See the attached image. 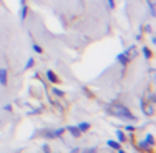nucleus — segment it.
Masks as SVG:
<instances>
[{"label": "nucleus", "instance_id": "nucleus-1", "mask_svg": "<svg viewBox=\"0 0 156 153\" xmlns=\"http://www.w3.org/2000/svg\"><path fill=\"white\" fill-rule=\"evenodd\" d=\"M111 113H115L116 116H121V118H128V120H134V115L128 110V106H123L120 105V103H116V105H113L111 108Z\"/></svg>", "mask_w": 156, "mask_h": 153}, {"label": "nucleus", "instance_id": "nucleus-2", "mask_svg": "<svg viewBox=\"0 0 156 153\" xmlns=\"http://www.w3.org/2000/svg\"><path fill=\"white\" fill-rule=\"evenodd\" d=\"M116 60H118V63H121L123 67H126V65H128V60H130V57H128V52H125V53H120V55L116 57Z\"/></svg>", "mask_w": 156, "mask_h": 153}, {"label": "nucleus", "instance_id": "nucleus-3", "mask_svg": "<svg viewBox=\"0 0 156 153\" xmlns=\"http://www.w3.org/2000/svg\"><path fill=\"white\" fill-rule=\"evenodd\" d=\"M8 83V75H7V68H0V85H5Z\"/></svg>", "mask_w": 156, "mask_h": 153}, {"label": "nucleus", "instance_id": "nucleus-4", "mask_svg": "<svg viewBox=\"0 0 156 153\" xmlns=\"http://www.w3.org/2000/svg\"><path fill=\"white\" fill-rule=\"evenodd\" d=\"M47 78H48V82H52V83H58V77H56V73L53 72V70H47Z\"/></svg>", "mask_w": 156, "mask_h": 153}, {"label": "nucleus", "instance_id": "nucleus-5", "mask_svg": "<svg viewBox=\"0 0 156 153\" xmlns=\"http://www.w3.org/2000/svg\"><path fill=\"white\" fill-rule=\"evenodd\" d=\"M141 108L144 110V113H146V115H153V105H146L144 100H141Z\"/></svg>", "mask_w": 156, "mask_h": 153}, {"label": "nucleus", "instance_id": "nucleus-6", "mask_svg": "<svg viewBox=\"0 0 156 153\" xmlns=\"http://www.w3.org/2000/svg\"><path fill=\"white\" fill-rule=\"evenodd\" d=\"M106 145H108L110 148H113V150H120V148H121L120 141H115V140H108V141H106Z\"/></svg>", "mask_w": 156, "mask_h": 153}, {"label": "nucleus", "instance_id": "nucleus-7", "mask_svg": "<svg viewBox=\"0 0 156 153\" xmlns=\"http://www.w3.org/2000/svg\"><path fill=\"white\" fill-rule=\"evenodd\" d=\"M66 130H68L73 137H80V135H81V131L78 130V127H66Z\"/></svg>", "mask_w": 156, "mask_h": 153}, {"label": "nucleus", "instance_id": "nucleus-8", "mask_svg": "<svg viewBox=\"0 0 156 153\" xmlns=\"http://www.w3.org/2000/svg\"><path fill=\"white\" fill-rule=\"evenodd\" d=\"M78 130H80L81 131V133H83V131H88V130H90V123H80V125H78Z\"/></svg>", "mask_w": 156, "mask_h": 153}, {"label": "nucleus", "instance_id": "nucleus-9", "mask_svg": "<svg viewBox=\"0 0 156 153\" xmlns=\"http://www.w3.org/2000/svg\"><path fill=\"white\" fill-rule=\"evenodd\" d=\"M27 13H28L27 5H22V10H20V19H22V20H25V19H27Z\"/></svg>", "mask_w": 156, "mask_h": 153}, {"label": "nucleus", "instance_id": "nucleus-10", "mask_svg": "<svg viewBox=\"0 0 156 153\" xmlns=\"http://www.w3.org/2000/svg\"><path fill=\"white\" fill-rule=\"evenodd\" d=\"M63 131H65V128H58V130L52 131V137L53 138H58V137H62V135H63Z\"/></svg>", "mask_w": 156, "mask_h": 153}, {"label": "nucleus", "instance_id": "nucleus-11", "mask_svg": "<svg viewBox=\"0 0 156 153\" xmlns=\"http://www.w3.org/2000/svg\"><path fill=\"white\" fill-rule=\"evenodd\" d=\"M116 137H118V141H125L126 140L125 131H121V130H116Z\"/></svg>", "mask_w": 156, "mask_h": 153}, {"label": "nucleus", "instance_id": "nucleus-12", "mask_svg": "<svg viewBox=\"0 0 156 153\" xmlns=\"http://www.w3.org/2000/svg\"><path fill=\"white\" fill-rule=\"evenodd\" d=\"M143 55H144V58H151V55H153V53H151V50L148 47H143Z\"/></svg>", "mask_w": 156, "mask_h": 153}, {"label": "nucleus", "instance_id": "nucleus-13", "mask_svg": "<svg viewBox=\"0 0 156 153\" xmlns=\"http://www.w3.org/2000/svg\"><path fill=\"white\" fill-rule=\"evenodd\" d=\"M144 141H146L148 145H153V143H154V138H153V135H151V133H148V137H146V140H144Z\"/></svg>", "mask_w": 156, "mask_h": 153}, {"label": "nucleus", "instance_id": "nucleus-14", "mask_svg": "<svg viewBox=\"0 0 156 153\" xmlns=\"http://www.w3.org/2000/svg\"><path fill=\"white\" fill-rule=\"evenodd\" d=\"M32 67H33V58H28V60H27V63H25V70L32 68Z\"/></svg>", "mask_w": 156, "mask_h": 153}, {"label": "nucleus", "instance_id": "nucleus-15", "mask_svg": "<svg viewBox=\"0 0 156 153\" xmlns=\"http://www.w3.org/2000/svg\"><path fill=\"white\" fill-rule=\"evenodd\" d=\"M33 50L37 52V53H43V48H42L38 43H33Z\"/></svg>", "mask_w": 156, "mask_h": 153}, {"label": "nucleus", "instance_id": "nucleus-16", "mask_svg": "<svg viewBox=\"0 0 156 153\" xmlns=\"http://www.w3.org/2000/svg\"><path fill=\"white\" fill-rule=\"evenodd\" d=\"M150 147H151V145H148L146 141H140V148H143V150H148Z\"/></svg>", "mask_w": 156, "mask_h": 153}, {"label": "nucleus", "instance_id": "nucleus-17", "mask_svg": "<svg viewBox=\"0 0 156 153\" xmlns=\"http://www.w3.org/2000/svg\"><path fill=\"white\" fill-rule=\"evenodd\" d=\"M53 93H55L56 97H63V92H62V90H58V88H53Z\"/></svg>", "mask_w": 156, "mask_h": 153}, {"label": "nucleus", "instance_id": "nucleus-18", "mask_svg": "<svg viewBox=\"0 0 156 153\" xmlns=\"http://www.w3.org/2000/svg\"><path fill=\"white\" fill-rule=\"evenodd\" d=\"M108 7L110 9H115V0H108Z\"/></svg>", "mask_w": 156, "mask_h": 153}, {"label": "nucleus", "instance_id": "nucleus-19", "mask_svg": "<svg viewBox=\"0 0 156 153\" xmlns=\"http://www.w3.org/2000/svg\"><path fill=\"white\" fill-rule=\"evenodd\" d=\"M136 128H134L133 125H126V131H134Z\"/></svg>", "mask_w": 156, "mask_h": 153}, {"label": "nucleus", "instance_id": "nucleus-20", "mask_svg": "<svg viewBox=\"0 0 156 153\" xmlns=\"http://www.w3.org/2000/svg\"><path fill=\"white\" fill-rule=\"evenodd\" d=\"M83 153H97V148H90V150H85Z\"/></svg>", "mask_w": 156, "mask_h": 153}, {"label": "nucleus", "instance_id": "nucleus-21", "mask_svg": "<svg viewBox=\"0 0 156 153\" xmlns=\"http://www.w3.org/2000/svg\"><path fill=\"white\" fill-rule=\"evenodd\" d=\"M148 98H150V102H151V103H154V102H156V97H154V95H150Z\"/></svg>", "mask_w": 156, "mask_h": 153}, {"label": "nucleus", "instance_id": "nucleus-22", "mask_svg": "<svg viewBox=\"0 0 156 153\" xmlns=\"http://www.w3.org/2000/svg\"><path fill=\"white\" fill-rule=\"evenodd\" d=\"M20 3H22V5H25V0H20Z\"/></svg>", "mask_w": 156, "mask_h": 153}, {"label": "nucleus", "instance_id": "nucleus-23", "mask_svg": "<svg viewBox=\"0 0 156 153\" xmlns=\"http://www.w3.org/2000/svg\"><path fill=\"white\" fill-rule=\"evenodd\" d=\"M118 153H125V151H123V150H118Z\"/></svg>", "mask_w": 156, "mask_h": 153}]
</instances>
